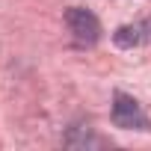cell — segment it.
Returning a JSON list of instances; mask_svg holds the SVG:
<instances>
[{
    "label": "cell",
    "mask_w": 151,
    "mask_h": 151,
    "mask_svg": "<svg viewBox=\"0 0 151 151\" xmlns=\"http://www.w3.org/2000/svg\"><path fill=\"white\" fill-rule=\"evenodd\" d=\"M113 124L122 130H151V122H148L142 104L124 92L113 95Z\"/></svg>",
    "instance_id": "6da1fadb"
},
{
    "label": "cell",
    "mask_w": 151,
    "mask_h": 151,
    "mask_svg": "<svg viewBox=\"0 0 151 151\" xmlns=\"http://www.w3.org/2000/svg\"><path fill=\"white\" fill-rule=\"evenodd\" d=\"M65 24H68L74 42L83 45V47H92V45L101 39V21H98L89 9H83V6H71V9L65 12Z\"/></svg>",
    "instance_id": "7a4b0ae2"
},
{
    "label": "cell",
    "mask_w": 151,
    "mask_h": 151,
    "mask_svg": "<svg viewBox=\"0 0 151 151\" xmlns=\"http://www.w3.org/2000/svg\"><path fill=\"white\" fill-rule=\"evenodd\" d=\"M113 42H116V47H142V45H151V18H142L136 24H122L113 33Z\"/></svg>",
    "instance_id": "3957f363"
}]
</instances>
